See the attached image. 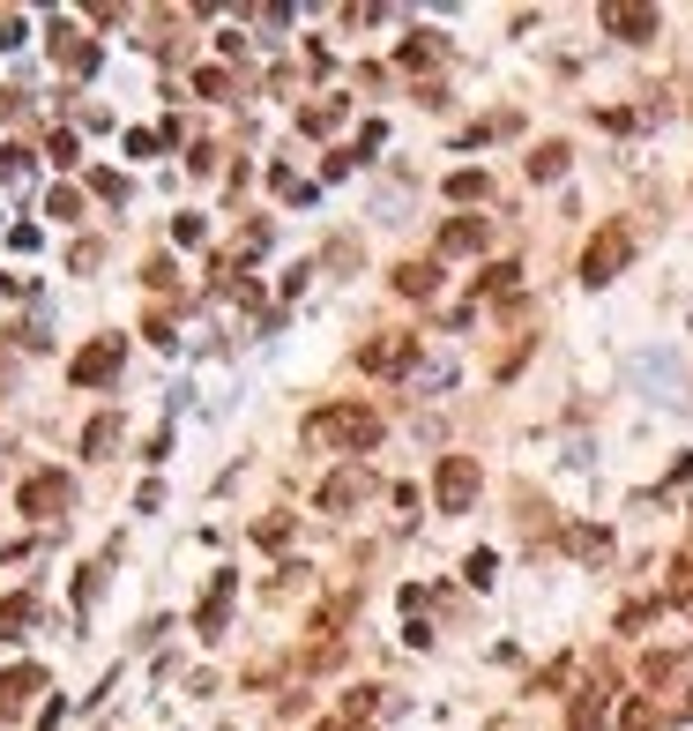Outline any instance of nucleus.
<instances>
[{"label":"nucleus","instance_id":"1","mask_svg":"<svg viewBox=\"0 0 693 731\" xmlns=\"http://www.w3.org/2000/svg\"><path fill=\"white\" fill-rule=\"evenodd\" d=\"M298 441H306V448H321V455H328V448L358 455V448H373V441H380V418H373L366 404H321L306 426H298Z\"/></svg>","mask_w":693,"mask_h":731},{"label":"nucleus","instance_id":"2","mask_svg":"<svg viewBox=\"0 0 693 731\" xmlns=\"http://www.w3.org/2000/svg\"><path fill=\"white\" fill-rule=\"evenodd\" d=\"M477 485H485L477 455H440V471H433V507H440V515H471Z\"/></svg>","mask_w":693,"mask_h":731},{"label":"nucleus","instance_id":"3","mask_svg":"<svg viewBox=\"0 0 693 731\" xmlns=\"http://www.w3.org/2000/svg\"><path fill=\"white\" fill-rule=\"evenodd\" d=\"M626 261H634V225H604L590 247H582V284H612Z\"/></svg>","mask_w":693,"mask_h":731},{"label":"nucleus","instance_id":"4","mask_svg":"<svg viewBox=\"0 0 693 731\" xmlns=\"http://www.w3.org/2000/svg\"><path fill=\"white\" fill-rule=\"evenodd\" d=\"M418 366V336L403 328H380L373 344H358V374H410Z\"/></svg>","mask_w":693,"mask_h":731},{"label":"nucleus","instance_id":"5","mask_svg":"<svg viewBox=\"0 0 693 731\" xmlns=\"http://www.w3.org/2000/svg\"><path fill=\"white\" fill-rule=\"evenodd\" d=\"M68 478L60 471H38V478H23V493H16V507H23L30 523H52V515H68Z\"/></svg>","mask_w":693,"mask_h":731},{"label":"nucleus","instance_id":"6","mask_svg":"<svg viewBox=\"0 0 693 731\" xmlns=\"http://www.w3.org/2000/svg\"><path fill=\"white\" fill-rule=\"evenodd\" d=\"M112 374H120V336H98V344H82V352H75V366H68L75 388H105Z\"/></svg>","mask_w":693,"mask_h":731},{"label":"nucleus","instance_id":"7","mask_svg":"<svg viewBox=\"0 0 693 731\" xmlns=\"http://www.w3.org/2000/svg\"><path fill=\"white\" fill-rule=\"evenodd\" d=\"M604 30H612L620 46H649V38L664 30V16H656V8H634V0H612V8H604Z\"/></svg>","mask_w":693,"mask_h":731},{"label":"nucleus","instance_id":"8","mask_svg":"<svg viewBox=\"0 0 693 731\" xmlns=\"http://www.w3.org/2000/svg\"><path fill=\"white\" fill-rule=\"evenodd\" d=\"M46 38H52V68H68V76H90L98 68V38H82L75 23H52Z\"/></svg>","mask_w":693,"mask_h":731},{"label":"nucleus","instance_id":"9","mask_svg":"<svg viewBox=\"0 0 693 731\" xmlns=\"http://www.w3.org/2000/svg\"><path fill=\"white\" fill-rule=\"evenodd\" d=\"M366 493H373V471H366V463H344V471L321 485V515H350Z\"/></svg>","mask_w":693,"mask_h":731},{"label":"nucleus","instance_id":"10","mask_svg":"<svg viewBox=\"0 0 693 731\" xmlns=\"http://www.w3.org/2000/svg\"><path fill=\"white\" fill-rule=\"evenodd\" d=\"M604 717H612V680H590V686H574V702H567V724H574V731H604Z\"/></svg>","mask_w":693,"mask_h":731},{"label":"nucleus","instance_id":"11","mask_svg":"<svg viewBox=\"0 0 693 731\" xmlns=\"http://www.w3.org/2000/svg\"><path fill=\"white\" fill-rule=\"evenodd\" d=\"M485 247H493V225H485V217H447V225H440V247H433V254L447 261V254H485Z\"/></svg>","mask_w":693,"mask_h":731},{"label":"nucleus","instance_id":"12","mask_svg":"<svg viewBox=\"0 0 693 731\" xmlns=\"http://www.w3.org/2000/svg\"><path fill=\"white\" fill-rule=\"evenodd\" d=\"M231 590H239V575H231V567H224V575L209 582V605L195 612V628L209 634V642H217V634H224V620H231Z\"/></svg>","mask_w":693,"mask_h":731},{"label":"nucleus","instance_id":"13","mask_svg":"<svg viewBox=\"0 0 693 731\" xmlns=\"http://www.w3.org/2000/svg\"><path fill=\"white\" fill-rule=\"evenodd\" d=\"M38 686H46V672H38V664H16V672H0V717H16V709H23Z\"/></svg>","mask_w":693,"mask_h":731},{"label":"nucleus","instance_id":"14","mask_svg":"<svg viewBox=\"0 0 693 731\" xmlns=\"http://www.w3.org/2000/svg\"><path fill=\"white\" fill-rule=\"evenodd\" d=\"M396 292L403 299H433L440 292V261H396Z\"/></svg>","mask_w":693,"mask_h":731},{"label":"nucleus","instance_id":"15","mask_svg":"<svg viewBox=\"0 0 693 731\" xmlns=\"http://www.w3.org/2000/svg\"><path fill=\"white\" fill-rule=\"evenodd\" d=\"M38 628V597L30 590H16V597H0V642H16V634Z\"/></svg>","mask_w":693,"mask_h":731},{"label":"nucleus","instance_id":"16","mask_svg":"<svg viewBox=\"0 0 693 731\" xmlns=\"http://www.w3.org/2000/svg\"><path fill=\"white\" fill-rule=\"evenodd\" d=\"M433 60H440V38H433V30H418V38H403V46H396V68H410V76H425Z\"/></svg>","mask_w":693,"mask_h":731},{"label":"nucleus","instance_id":"17","mask_svg":"<svg viewBox=\"0 0 693 731\" xmlns=\"http://www.w3.org/2000/svg\"><path fill=\"white\" fill-rule=\"evenodd\" d=\"M477 299H522V269L515 261H493V269L477 277Z\"/></svg>","mask_w":693,"mask_h":731},{"label":"nucleus","instance_id":"18","mask_svg":"<svg viewBox=\"0 0 693 731\" xmlns=\"http://www.w3.org/2000/svg\"><path fill=\"white\" fill-rule=\"evenodd\" d=\"M112 448H120V411H98V418H90V433H82V455H98V463H105Z\"/></svg>","mask_w":693,"mask_h":731},{"label":"nucleus","instance_id":"19","mask_svg":"<svg viewBox=\"0 0 693 731\" xmlns=\"http://www.w3.org/2000/svg\"><path fill=\"white\" fill-rule=\"evenodd\" d=\"M336 120H344V98H314L306 112H298V135H328Z\"/></svg>","mask_w":693,"mask_h":731},{"label":"nucleus","instance_id":"20","mask_svg":"<svg viewBox=\"0 0 693 731\" xmlns=\"http://www.w3.org/2000/svg\"><path fill=\"white\" fill-rule=\"evenodd\" d=\"M560 172H567V142H537V150H529V179L545 187V179H560Z\"/></svg>","mask_w":693,"mask_h":731},{"label":"nucleus","instance_id":"21","mask_svg":"<svg viewBox=\"0 0 693 731\" xmlns=\"http://www.w3.org/2000/svg\"><path fill=\"white\" fill-rule=\"evenodd\" d=\"M567 545L590 560V567H604V560H612V530H567Z\"/></svg>","mask_w":693,"mask_h":731},{"label":"nucleus","instance_id":"22","mask_svg":"<svg viewBox=\"0 0 693 731\" xmlns=\"http://www.w3.org/2000/svg\"><path fill=\"white\" fill-rule=\"evenodd\" d=\"M664 597H671V605H686V612H693V545H686L679 560H671V590H664Z\"/></svg>","mask_w":693,"mask_h":731},{"label":"nucleus","instance_id":"23","mask_svg":"<svg viewBox=\"0 0 693 731\" xmlns=\"http://www.w3.org/2000/svg\"><path fill=\"white\" fill-rule=\"evenodd\" d=\"M485 195H493L485 172H447V202H485Z\"/></svg>","mask_w":693,"mask_h":731},{"label":"nucleus","instance_id":"24","mask_svg":"<svg viewBox=\"0 0 693 731\" xmlns=\"http://www.w3.org/2000/svg\"><path fill=\"white\" fill-rule=\"evenodd\" d=\"M620 731H664V709H656V702H642V694H634V702L620 709Z\"/></svg>","mask_w":693,"mask_h":731},{"label":"nucleus","instance_id":"25","mask_svg":"<svg viewBox=\"0 0 693 731\" xmlns=\"http://www.w3.org/2000/svg\"><path fill=\"white\" fill-rule=\"evenodd\" d=\"M269 187H276V202H314V187H306V179H298L291 165H276V172H269Z\"/></svg>","mask_w":693,"mask_h":731},{"label":"nucleus","instance_id":"26","mask_svg":"<svg viewBox=\"0 0 693 731\" xmlns=\"http://www.w3.org/2000/svg\"><path fill=\"white\" fill-rule=\"evenodd\" d=\"M23 179H30V150L8 142V150H0V187H23Z\"/></svg>","mask_w":693,"mask_h":731},{"label":"nucleus","instance_id":"27","mask_svg":"<svg viewBox=\"0 0 693 731\" xmlns=\"http://www.w3.org/2000/svg\"><path fill=\"white\" fill-rule=\"evenodd\" d=\"M46 217L75 225V217H82V195H75V187H52V195H46Z\"/></svg>","mask_w":693,"mask_h":731},{"label":"nucleus","instance_id":"28","mask_svg":"<svg viewBox=\"0 0 693 731\" xmlns=\"http://www.w3.org/2000/svg\"><path fill=\"white\" fill-rule=\"evenodd\" d=\"M98 261H105V247H98V239H75V247H68V269H75V277H90Z\"/></svg>","mask_w":693,"mask_h":731},{"label":"nucleus","instance_id":"29","mask_svg":"<svg viewBox=\"0 0 693 731\" xmlns=\"http://www.w3.org/2000/svg\"><path fill=\"white\" fill-rule=\"evenodd\" d=\"M195 90H201V98H231V68H201Z\"/></svg>","mask_w":693,"mask_h":731},{"label":"nucleus","instance_id":"30","mask_svg":"<svg viewBox=\"0 0 693 731\" xmlns=\"http://www.w3.org/2000/svg\"><path fill=\"white\" fill-rule=\"evenodd\" d=\"M373 709H380V694H373V686H358V694H344V717H350V724H366Z\"/></svg>","mask_w":693,"mask_h":731},{"label":"nucleus","instance_id":"31","mask_svg":"<svg viewBox=\"0 0 693 731\" xmlns=\"http://www.w3.org/2000/svg\"><path fill=\"white\" fill-rule=\"evenodd\" d=\"M254 537H261V545H284V537H291V515H261Z\"/></svg>","mask_w":693,"mask_h":731},{"label":"nucleus","instance_id":"32","mask_svg":"<svg viewBox=\"0 0 693 731\" xmlns=\"http://www.w3.org/2000/svg\"><path fill=\"white\" fill-rule=\"evenodd\" d=\"M90 195H105V202H127V179H120V172H90Z\"/></svg>","mask_w":693,"mask_h":731},{"label":"nucleus","instance_id":"33","mask_svg":"<svg viewBox=\"0 0 693 731\" xmlns=\"http://www.w3.org/2000/svg\"><path fill=\"white\" fill-rule=\"evenodd\" d=\"M46 157H52V165H75V135H68V127H52V135H46Z\"/></svg>","mask_w":693,"mask_h":731},{"label":"nucleus","instance_id":"34","mask_svg":"<svg viewBox=\"0 0 693 731\" xmlns=\"http://www.w3.org/2000/svg\"><path fill=\"white\" fill-rule=\"evenodd\" d=\"M463 575H471V582H477V590H485V582H493V575H499V560H493V553H471V560H463Z\"/></svg>","mask_w":693,"mask_h":731},{"label":"nucleus","instance_id":"35","mask_svg":"<svg viewBox=\"0 0 693 731\" xmlns=\"http://www.w3.org/2000/svg\"><path fill=\"white\" fill-rule=\"evenodd\" d=\"M142 336H149V344H179V336H172V314H165V306H157V314L142 322Z\"/></svg>","mask_w":693,"mask_h":731},{"label":"nucleus","instance_id":"36","mask_svg":"<svg viewBox=\"0 0 693 731\" xmlns=\"http://www.w3.org/2000/svg\"><path fill=\"white\" fill-rule=\"evenodd\" d=\"M358 261V239H328V269H350Z\"/></svg>","mask_w":693,"mask_h":731},{"label":"nucleus","instance_id":"37","mask_svg":"<svg viewBox=\"0 0 693 731\" xmlns=\"http://www.w3.org/2000/svg\"><path fill=\"white\" fill-rule=\"evenodd\" d=\"M172 239L179 247H201V217H172Z\"/></svg>","mask_w":693,"mask_h":731},{"label":"nucleus","instance_id":"38","mask_svg":"<svg viewBox=\"0 0 693 731\" xmlns=\"http://www.w3.org/2000/svg\"><path fill=\"white\" fill-rule=\"evenodd\" d=\"M239 254H269V225H247V231H239Z\"/></svg>","mask_w":693,"mask_h":731},{"label":"nucleus","instance_id":"39","mask_svg":"<svg viewBox=\"0 0 693 731\" xmlns=\"http://www.w3.org/2000/svg\"><path fill=\"white\" fill-rule=\"evenodd\" d=\"M23 46V16H0V52H16Z\"/></svg>","mask_w":693,"mask_h":731},{"label":"nucleus","instance_id":"40","mask_svg":"<svg viewBox=\"0 0 693 731\" xmlns=\"http://www.w3.org/2000/svg\"><path fill=\"white\" fill-rule=\"evenodd\" d=\"M314 731H358V724H350V717H336V724H314Z\"/></svg>","mask_w":693,"mask_h":731},{"label":"nucleus","instance_id":"41","mask_svg":"<svg viewBox=\"0 0 693 731\" xmlns=\"http://www.w3.org/2000/svg\"><path fill=\"white\" fill-rule=\"evenodd\" d=\"M0 292H23V284H16V277H0Z\"/></svg>","mask_w":693,"mask_h":731},{"label":"nucleus","instance_id":"42","mask_svg":"<svg viewBox=\"0 0 693 731\" xmlns=\"http://www.w3.org/2000/svg\"><path fill=\"white\" fill-rule=\"evenodd\" d=\"M217 731H231V724H217Z\"/></svg>","mask_w":693,"mask_h":731}]
</instances>
